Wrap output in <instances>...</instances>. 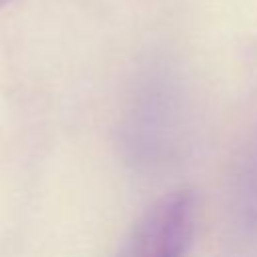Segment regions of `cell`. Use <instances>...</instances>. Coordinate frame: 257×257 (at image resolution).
<instances>
[{"mask_svg": "<svg viewBox=\"0 0 257 257\" xmlns=\"http://www.w3.org/2000/svg\"><path fill=\"white\" fill-rule=\"evenodd\" d=\"M189 145V110L185 96L165 72L143 78L122 124L126 161L141 173L171 169Z\"/></svg>", "mask_w": 257, "mask_h": 257, "instance_id": "obj_1", "label": "cell"}, {"mask_svg": "<svg viewBox=\"0 0 257 257\" xmlns=\"http://www.w3.org/2000/svg\"><path fill=\"white\" fill-rule=\"evenodd\" d=\"M197 223V199L175 191L151 205L116 257H185Z\"/></svg>", "mask_w": 257, "mask_h": 257, "instance_id": "obj_2", "label": "cell"}, {"mask_svg": "<svg viewBox=\"0 0 257 257\" xmlns=\"http://www.w3.org/2000/svg\"><path fill=\"white\" fill-rule=\"evenodd\" d=\"M229 237L241 255H257V133L241 147L227 199Z\"/></svg>", "mask_w": 257, "mask_h": 257, "instance_id": "obj_3", "label": "cell"}, {"mask_svg": "<svg viewBox=\"0 0 257 257\" xmlns=\"http://www.w3.org/2000/svg\"><path fill=\"white\" fill-rule=\"evenodd\" d=\"M10 0H0V6H4V4H8Z\"/></svg>", "mask_w": 257, "mask_h": 257, "instance_id": "obj_4", "label": "cell"}]
</instances>
